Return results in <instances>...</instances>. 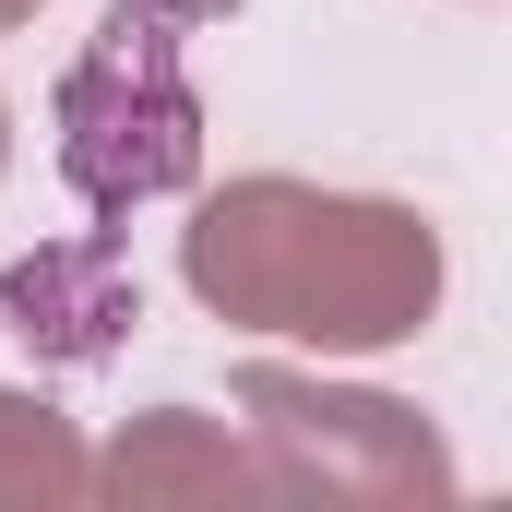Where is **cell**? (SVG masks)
Masks as SVG:
<instances>
[{
	"instance_id": "1",
	"label": "cell",
	"mask_w": 512,
	"mask_h": 512,
	"mask_svg": "<svg viewBox=\"0 0 512 512\" xmlns=\"http://www.w3.org/2000/svg\"><path fill=\"white\" fill-rule=\"evenodd\" d=\"M12 12H24V0H0V24H12Z\"/></svg>"
}]
</instances>
